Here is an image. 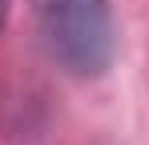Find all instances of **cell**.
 <instances>
[{
    "instance_id": "1",
    "label": "cell",
    "mask_w": 149,
    "mask_h": 145,
    "mask_svg": "<svg viewBox=\"0 0 149 145\" xmlns=\"http://www.w3.org/2000/svg\"><path fill=\"white\" fill-rule=\"evenodd\" d=\"M36 32L65 72L93 81L113 65L117 28L109 0H36Z\"/></svg>"
},
{
    "instance_id": "2",
    "label": "cell",
    "mask_w": 149,
    "mask_h": 145,
    "mask_svg": "<svg viewBox=\"0 0 149 145\" xmlns=\"http://www.w3.org/2000/svg\"><path fill=\"white\" fill-rule=\"evenodd\" d=\"M4 16H8V0H0V24H4Z\"/></svg>"
}]
</instances>
